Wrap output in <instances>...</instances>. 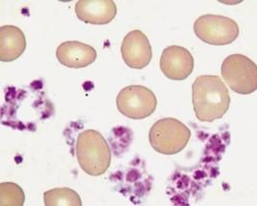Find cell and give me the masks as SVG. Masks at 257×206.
Listing matches in <instances>:
<instances>
[{
	"label": "cell",
	"instance_id": "obj_1",
	"mask_svg": "<svg viewBox=\"0 0 257 206\" xmlns=\"http://www.w3.org/2000/svg\"><path fill=\"white\" fill-rule=\"evenodd\" d=\"M192 102L196 117L201 122L221 119L229 109L228 89L219 76L198 77L192 86Z\"/></svg>",
	"mask_w": 257,
	"mask_h": 206
},
{
	"label": "cell",
	"instance_id": "obj_2",
	"mask_svg": "<svg viewBox=\"0 0 257 206\" xmlns=\"http://www.w3.org/2000/svg\"><path fill=\"white\" fill-rule=\"evenodd\" d=\"M76 153L82 170L93 176L105 174L111 161L107 142L97 130H86L78 135Z\"/></svg>",
	"mask_w": 257,
	"mask_h": 206
},
{
	"label": "cell",
	"instance_id": "obj_3",
	"mask_svg": "<svg viewBox=\"0 0 257 206\" xmlns=\"http://www.w3.org/2000/svg\"><path fill=\"white\" fill-rule=\"evenodd\" d=\"M191 137V131L175 118H163L151 128L149 140L156 152L172 155L182 152Z\"/></svg>",
	"mask_w": 257,
	"mask_h": 206
},
{
	"label": "cell",
	"instance_id": "obj_4",
	"mask_svg": "<svg viewBox=\"0 0 257 206\" xmlns=\"http://www.w3.org/2000/svg\"><path fill=\"white\" fill-rule=\"evenodd\" d=\"M221 73L225 84L236 93L247 95L256 90V65L244 55L226 57L222 64Z\"/></svg>",
	"mask_w": 257,
	"mask_h": 206
},
{
	"label": "cell",
	"instance_id": "obj_5",
	"mask_svg": "<svg viewBox=\"0 0 257 206\" xmlns=\"http://www.w3.org/2000/svg\"><path fill=\"white\" fill-rule=\"evenodd\" d=\"M194 32L205 44L227 45L235 42L239 36V27L229 18L204 15L194 23Z\"/></svg>",
	"mask_w": 257,
	"mask_h": 206
},
{
	"label": "cell",
	"instance_id": "obj_6",
	"mask_svg": "<svg viewBox=\"0 0 257 206\" xmlns=\"http://www.w3.org/2000/svg\"><path fill=\"white\" fill-rule=\"evenodd\" d=\"M117 109L130 119H144L157 109L158 100L155 93L143 86L124 87L116 98Z\"/></svg>",
	"mask_w": 257,
	"mask_h": 206
},
{
	"label": "cell",
	"instance_id": "obj_7",
	"mask_svg": "<svg viewBox=\"0 0 257 206\" xmlns=\"http://www.w3.org/2000/svg\"><path fill=\"white\" fill-rule=\"evenodd\" d=\"M161 69L164 76L173 81H183L194 69L192 54L184 47L172 45L166 47L161 58Z\"/></svg>",
	"mask_w": 257,
	"mask_h": 206
},
{
	"label": "cell",
	"instance_id": "obj_8",
	"mask_svg": "<svg viewBox=\"0 0 257 206\" xmlns=\"http://www.w3.org/2000/svg\"><path fill=\"white\" fill-rule=\"evenodd\" d=\"M121 55L125 64L131 68L142 69L152 61V45L146 35L140 30L126 35L121 45Z\"/></svg>",
	"mask_w": 257,
	"mask_h": 206
},
{
	"label": "cell",
	"instance_id": "obj_9",
	"mask_svg": "<svg viewBox=\"0 0 257 206\" xmlns=\"http://www.w3.org/2000/svg\"><path fill=\"white\" fill-rule=\"evenodd\" d=\"M75 12L81 22L104 25L113 21L117 9L112 0H80L76 3Z\"/></svg>",
	"mask_w": 257,
	"mask_h": 206
},
{
	"label": "cell",
	"instance_id": "obj_10",
	"mask_svg": "<svg viewBox=\"0 0 257 206\" xmlns=\"http://www.w3.org/2000/svg\"><path fill=\"white\" fill-rule=\"evenodd\" d=\"M56 56L60 64L69 68H83L96 61V50L80 42H65L57 48Z\"/></svg>",
	"mask_w": 257,
	"mask_h": 206
},
{
	"label": "cell",
	"instance_id": "obj_11",
	"mask_svg": "<svg viewBox=\"0 0 257 206\" xmlns=\"http://www.w3.org/2000/svg\"><path fill=\"white\" fill-rule=\"evenodd\" d=\"M26 48V39L22 30L13 25L0 28V61L10 63L19 59Z\"/></svg>",
	"mask_w": 257,
	"mask_h": 206
},
{
	"label": "cell",
	"instance_id": "obj_12",
	"mask_svg": "<svg viewBox=\"0 0 257 206\" xmlns=\"http://www.w3.org/2000/svg\"><path fill=\"white\" fill-rule=\"evenodd\" d=\"M46 206H82L79 194L70 188H55L43 194Z\"/></svg>",
	"mask_w": 257,
	"mask_h": 206
},
{
	"label": "cell",
	"instance_id": "obj_13",
	"mask_svg": "<svg viewBox=\"0 0 257 206\" xmlns=\"http://www.w3.org/2000/svg\"><path fill=\"white\" fill-rule=\"evenodd\" d=\"M25 195L21 186L13 182H2L0 184V205L22 206Z\"/></svg>",
	"mask_w": 257,
	"mask_h": 206
}]
</instances>
